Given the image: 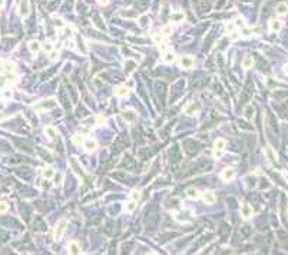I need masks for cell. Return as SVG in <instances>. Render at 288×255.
<instances>
[{
	"mask_svg": "<svg viewBox=\"0 0 288 255\" xmlns=\"http://www.w3.org/2000/svg\"><path fill=\"white\" fill-rule=\"evenodd\" d=\"M136 113L134 112V110H126V112H123V119H125L126 122H135L136 121Z\"/></svg>",
	"mask_w": 288,
	"mask_h": 255,
	"instance_id": "cell-12",
	"label": "cell"
},
{
	"mask_svg": "<svg viewBox=\"0 0 288 255\" xmlns=\"http://www.w3.org/2000/svg\"><path fill=\"white\" fill-rule=\"evenodd\" d=\"M58 56H59V52L58 50H53V49H52V50L49 52V60H52V62H53V60H56V59H58Z\"/></svg>",
	"mask_w": 288,
	"mask_h": 255,
	"instance_id": "cell-31",
	"label": "cell"
},
{
	"mask_svg": "<svg viewBox=\"0 0 288 255\" xmlns=\"http://www.w3.org/2000/svg\"><path fill=\"white\" fill-rule=\"evenodd\" d=\"M3 98H6V99H10V98H12V92H10V90H6V92H3Z\"/></svg>",
	"mask_w": 288,
	"mask_h": 255,
	"instance_id": "cell-40",
	"label": "cell"
},
{
	"mask_svg": "<svg viewBox=\"0 0 288 255\" xmlns=\"http://www.w3.org/2000/svg\"><path fill=\"white\" fill-rule=\"evenodd\" d=\"M3 72V62H0V73Z\"/></svg>",
	"mask_w": 288,
	"mask_h": 255,
	"instance_id": "cell-43",
	"label": "cell"
},
{
	"mask_svg": "<svg viewBox=\"0 0 288 255\" xmlns=\"http://www.w3.org/2000/svg\"><path fill=\"white\" fill-rule=\"evenodd\" d=\"M161 33H162V36H169V34L172 33V26L171 25H165L162 27V30H161Z\"/></svg>",
	"mask_w": 288,
	"mask_h": 255,
	"instance_id": "cell-27",
	"label": "cell"
},
{
	"mask_svg": "<svg viewBox=\"0 0 288 255\" xmlns=\"http://www.w3.org/2000/svg\"><path fill=\"white\" fill-rule=\"evenodd\" d=\"M128 93H129V89L126 88V86H118V88L115 89V95H116V96H119V98L126 96Z\"/></svg>",
	"mask_w": 288,
	"mask_h": 255,
	"instance_id": "cell-13",
	"label": "cell"
},
{
	"mask_svg": "<svg viewBox=\"0 0 288 255\" xmlns=\"http://www.w3.org/2000/svg\"><path fill=\"white\" fill-rule=\"evenodd\" d=\"M270 27H271V30H275V32H278V30L282 27V23H281L280 20H271V22H270Z\"/></svg>",
	"mask_w": 288,
	"mask_h": 255,
	"instance_id": "cell-19",
	"label": "cell"
},
{
	"mask_svg": "<svg viewBox=\"0 0 288 255\" xmlns=\"http://www.w3.org/2000/svg\"><path fill=\"white\" fill-rule=\"evenodd\" d=\"M287 10H288V6L285 3H280L277 6V13H278V14H285Z\"/></svg>",
	"mask_w": 288,
	"mask_h": 255,
	"instance_id": "cell-23",
	"label": "cell"
},
{
	"mask_svg": "<svg viewBox=\"0 0 288 255\" xmlns=\"http://www.w3.org/2000/svg\"><path fill=\"white\" fill-rule=\"evenodd\" d=\"M234 176H235V171L234 169H231V168H226V169H224L222 171V173H221V178L225 182H230V181H232L234 179Z\"/></svg>",
	"mask_w": 288,
	"mask_h": 255,
	"instance_id": "cell-3",
	"label": "cell"
},
{
	"mask_svg": "<svg viewBox=\"0 0 288 255\" xmlns=\"http://www.w3.org/2000/svg\"><path fill=\"white\" fill-rule=\"evenodd\" d=\"M105 122H106V119H105L103 116H100V115H99V116H96V123L102 125V123H105Z\"/></svg>",
	"mask_w": 288,
	"mask_h": 255,
	"instance_id": "cell-38",
	"label": "cell"
},
{
	"mask_svg": "<svg viewBox=\"0 0 288 255\" xmlns=\"http://www.w3.org/2000/svg\"><path fill=\"white\" fill-rule=\"evenodd\" d=\"M129 197H130V199H132V201H136V202H138L139 199H141V192L135 189V191H132V192H130Z\"/></svg>",
	"mask_w": 288,
	"mask_h": 255,
	"instance_id": "cell-29",
	"label": "cell"
},
{
	"mask_svg": "<svg viewBox=\"0 0 288 255\" xmlns=\"http://www.w3.org/2000/svg\"><path fill=\"white\" fill-rule=\"evenodd\" d=\"M45 49H46L47 52L52 50V49H53V47H52V43H46V45H45Z\"/></svg>",
	"mask_w": 288,
	"mask_h": 255,
	"instance_id": "cell-42",
	"label": "cell"
},
{
	"mask_svg": "<svg viewBox=\"0 0 288 255\" xmlns=\"http://www.w3.org/2000/svg\"><path fill=\"white\" fill-rule=\"evenodd\" d=\"M83 145H85V149L88 152H93L98 148V142H96L95 139H86L83 142Z\"/></svg>",
	"mask_w": 288,
	"mask_h": 255,
	"instance_id": "cell-5",
	"label": "cell"
},
{
	"mask_svg": "<svg viewBox=\"0 0 288 255\" xmlns=\"http://www.w3.org/2000/svg\"><path fill=\"white\" fill-rule=\"evenodd\" d=\"M17 82V76L16 75H12V73H9L7 76V83L9 85H14Z\"/></svg>",
	"mask_w": 288,
	"mask_h": 255,
	"instance_id": "cell-30",
	"label": "cell"
},
{
	"mask_svg": "<svg viewBox=\"0 0 288 255\" xmlns=\"http://www.w3.org/2000/svg\"><path fill=\"white\" fill-rule=\"evenodd\" d=\"M40 49H42V45H40L38 40H32V42L29 43V50L32 52V53H38V52H40Z\"/></svg>",
	"mask_w": 288,
	"mask_h": 255,
	"instance_id": "cell-11",
	"label": "cell"
},
{
	"mask_svg": "<svg viewBox=\"0 0 288 255\" xmlns=\"http://www.w3.org/2000/svg\"><path fill=\"white\" fill-rule=\"evenodd\" d=\"M202 199H204V202L205 204H208V205H211V204H214L215 202V193L212 192V191H206V192L204 193V197H202Z\"/></svg>",
	"mask_w": 288,
	"mask_h": 255,
	"instance_id": "cell-6",
	"label": "cell"
},
{
	"mask_svg": "<svg viewBox=\"0 0 288 255\" xmlns=\"http://www.w3.org/2000/svg\"><path fill=\"white\" fill-rule=\"evenodd\" d=\"M162 59H163V62L165 63H172L174 60H175V54L172 53V52H165Z\"/></svg>",
	"mask_w": 288,
	"mask_h": 255,
	"instance_id": "cell-17",
	"label": "cell"
},
{
	"mask_svg": "<svg viewBox=\"0 0 288 255\" xmlns=\"http://www.w3.org/2000/svg\"><path fill=\"white\" fill-rule=\"evenodd\" d=\"M70 166L75 169V172L78 175H83V169L80 168V165L78 163V161H76L75 158H70Z\"/></svg>",
	"mask_w": 288,
	"mask_h": 255,
	"instance_id": "cell-14",
	"label": "cell"
},
{
	"mask_svg": "<svg viewBox=\"0 0 288 255\" xmlns=\"http://www.w3.org/2000/svg\"><path fill=\"white\" fill-rule=\"evenodd\" d=\"M3 4H4V0H0V7H2Z\"/></svg>",
	"mask_w": 288,
	"mask_h": 255,
	"instance_id": "cell-45",
	"label": "cell"
},
{
	"mask_svg": "<svg viewBox=\"0 0 288 255\" xmlns=\"http://www.w3.org/2000/svg\"><path fill=\"white\" fill-rule=\"evenodd\" d=\"M152 40H154L156 45H161V43H162V33L154 30V32H152Z\"/></svg>",
	"mask_w": 288,
	"mask_h": 255,
	"instance_id": "cell-18",
	"label": "cell"
},
{
	"mask_svg": "<svg viewBox=\"0 0 288 255\" xmlns=\"http://www.w3.org/2000/svg\"><path fill=\"white\" fill-rule=\"evenodd\" d=\"M98 3H99L100 6H106V4L109 3V0H98Z\"/></svg>",
	"mask_w": 288,
	"mask_h": 255,
	"instance_id": "cell-41",
	"label": "cell"
},
{
	"mask_svg": "<svg viewBox=\"0 0 288 255\" xmlns=\"http://www.w3.org/2000/svg\"><path fill=\"white\" fill-rule=\"evenodd\" d=\"M186 195H188V198H191V199H196V198H198V189L188 188L186 189Z\"/></svg>",
	"mask_w": 288,
	"mask_h": 255,
	"instance_id": "cell-21",
	"label": "cell"
},
{
	"mask_svg": "<svg viewBox=\"0 0 288 255\" xmlns=\"http://www.w3.org/2000/svg\"><path fill=\"white\" fill-rule=\"evenodd\" d=\"M135 208H136V201H132V199H130V201L126 204V206H125L126 212H134Z\"/></svg>",
	"mask_w": 288,
	"mask_h": 255,
	"instance_id": "cell-26",
	"label": "cell"
},
{
	"mask_svg": "<svg viewBox=\"0 0 288 255\" xmlns=\"http://www.w3.org/2000/svg\"><path fill=\"white\" fill-rule=\"evenodd\" d=\"M267 155H268V158H270V161H274V153H272L271 148H267Z\"/></svg>",
	"mask_w": 288,
	"mask_h": 255,
	"instance_id": "cell-39",
	"label": "cell"
},
{
	"mask_svg": "<svg viewBox=\"0 0 288 255\" xmlns=\"http://www.w3.org/2000/svg\"><path fill=\"white\" fill-rule=\"evenodd\" d=\"M239 38H241V33H238L237 30H234V32H231V33H230V39H231V40H234V42H235V40H238Z\"/></svg>",
	"mask_w": 288,
	"mask_h": 255,
	"instance_id": "cell-32",
	"label": "cell"
},
{
	"mask_svg": "<svg viewBox=\"0 0 288 255\" xmlns=\"http://www.w3.org/2000/svg\"><path fill=\"white\" fill-rule=\"evenodd\" d=\"M234 29H235V23H226L225 30H226V33L228 34H230L231 32H234Z\"/></svg>",
	"mask_w": 288,
	"mask_h": 255,
	"instance_id": "cell-34",
	"label": "cell"
},
{
	"mask_svg": "<svg viewBox=\"0 0 288 255\" xmlns=\"http://www.w3.org/2000/svg\"><path fill=\"white\" fill-rule=\"evenodd\" d=\"M72 142L75 143L76 146H80V145H83L85 139H83V136H82V135H75V136L72 138Z\"/></svg>",
	"mask_w": 288,
	"mask_h": 255,
	"instance_id": "cell-20",
	"label": "cell"
},
{
	"mask_svg": "<svg viewBox=\"0 0 288 255\" xmlns=\"http://www.w3.org/2000/svg\"><path fill=\"white\" fill-rule=\"evenodd\" d=\"M3 119H4V115L3 113H0V121H3Z\"/></svg>",
	"mask_w": 288,
	"mask_h": 255,
	"instance_id": "cell-44",
	"label": "cell"
},
{
	"mask_svg": "<svg viewBox=\"0 0 288 255\" xmlns=\"http://www.w3.org/2000/svg\"><path fill=\"white\" fill-rule=\"evenodd\" d=\"M58 106V102L54 98H50V99H46V101H40L38 105H34L33 109L36 110H49V109H53Z\"/></svg>",
	"mask_w": 288,
	"mask_h": 255,
	"instance_id": "cell-2",
	"label": "cell"
},
{
	"mask_svg": "<svg viewBox=\"0 0 288 255\" xmlns=\"http://www.w3.org/2000/svg\"><path fill=\"white\" fill-rule=\"evenodd\" d=\"M195 110H196V105L194 103V102L188 103V105H186V108H185V113H188V115H192Z\"/></svg>",
	"mask_w": 288,
	"mask_h": 255,
	"instance_id": "cell-25",
	"label": "cell"
},
{
	"mask_svg": "<svg viewBox=\"0 0 288 255\" xmlns=\"http://www.w3.org/2000/svg\"><path fill=\"white\" fill-rule=\"evenodd\" d=\"M43 176H45V178H46V179H50V178H53V176H54V169H53V168H46V169H45V171H43Z\"/></svg>",
	"mask_w": 288,
	"mask_h": 255,
	"instance_id": "cell-22",
	"label": "cell"
},
{
	"mask_svg": "<svg viewBox=\"0 0 288 255\" xmlns=\"http://www.w3.org/2000/svg\"><path fill=\"white\" fill-rule=\"evenodd\" d=\"M146 25H148V17L142 16L139 19V26H141V27H146Z\"/></svg>",
	"mask_w": 288,
	"mask_h": 255,
	"instance_id": "cell-35",
	"label": "cell"
},
{
	"mask_svg": "<svg viewBox=\"0 0 288 255\" xmlns=\"http://www.w3.org/2000/svg\"><path fill=\"white\" fill-rule=\"evenodd\" d=\"M251 215H252V208H251L250 205H242V208H241V217L242 218H250Z\"/></svg>",
	"mask_w": 288,
	"mask_h": 255,
	"instance_id": "cell-8",
	"label": "cell"
},
{
	"mask_svg": "<svg viewBox=\"0 0 288 255\" xmlns=\"http://www.w3.org/2000/svg\"><path fill=\"white\" fill-rule=\"evenodd\" d=\"M29 13V9H27V2L25 0V3L22 2V4H20V14L22 16H26Z\"/></svg>",
	"mask_w": 288,
	"mask_h": 255,
	"instance_id": "cell-28",
	"label": "cell"
},
{
	"mask_svg": "<svg viewBox=\"0 0 288 255\" xmlns=\"http://www.w3.org/2000/svg\"><path fill=\"white\" fill-rule=\"evenodd\" d=\"M45 133H46V136L49 139H54L56 135H58V132H56V129H54L53 126H46V128H45Z\"/></svg>",
	"mask_w": 288,
	"mask_h": 255,
	"instance_id": "cell-16",
	"label": "cell"
},
{
	"mask_svg": "<svg viewBox=\"0 0 288 255\" xmlns=\"http://www.w3.org/2000/svg\"><path fill=\"white\" fill-rule=\"evenodd\" d=\"M3 72H6V73H13V72H14V63L10 62V60L3 62Z\"/></svg>",
	"mask_w": 288,
	"mask_h": 255,
	"instance_id": "cell-15",
	"label": "cell"
},
{
	"mask_svg": "<svg viewBox=\"0 0 288 255\" xmlns=\"http://www.w3.org/2000/svg\"><path fill=\"white\" fill-rule=\"evenodd\" d=\"M66 226H67V219L62 218L60 221H58L56 226H54V231H53V239L54 241H59V239L63 237L65 231H66Z\"/></svg>",
	"mask_w": 288,
	"mask_h": 255,
	"instance_id": "cell-1",
	"label": "cell"
},
{
	"mask_svg": "<svg viewBox=\"0 0 288 255\" xmlns=\"http://www.w3.org/2000/svg\"><path fill=\"white\" fill-rule=\"evenodd\" d=\"M252 66V59L250 58V56H245V58L242 59V67L244 69H248V67Z\"/></svg>",
	"mask_w": 288,
	"mask_h": 255,
	"instance_id": "cell-24",
	"label": "cell"
},
{
	"mask_svg": "<svg viewBox=\"0 0 288 255\" xmlns=\"http://www.w3.org/2000/svg\"><path fill=\"white\" fill-rule=\"evenodd\" d=\"M251 116H252V108L248 106V108L245 109V118L246 119H251Z\"/></svg>",
	"mask_w": 288,
	"mask_h": 255,
	"instance_id": "cell-36",
	"label": "cell"
},
{
	"mask_svg": "<svg viewBox=\"0 0 288 255\" xmlns=\"http://www.w3.org/2000/svg\"><path fill=\"white\" fill-rule=\"evenodd\" d=\"M225 146H226V141L225 139H222V138H219V139H217L215 141V143H214V148H215V151H224L225 149Z\"/></svg>",
	"mask_w": 288,
	"mask_h": 255,
	"instance_id": "cell-9",
	"label": "cell"
},
{
	"mask_svg": "<svg viewBox=\"0 0 288 255\" xmlns=\"http://www.w3.org/2000/svg\"><path fill=\"white\" fill-rule=\"evenodd\" d=\"M185 19V14L184 12H174L171 14V20L172 22H176V23H181V22H184Z\"/></svg>",
	"mask_w": 288,
	"mask_h": 255,
	"instance_id": "cell-10",
	"label": "cell"
},
{
	"mask_svg": "<svg viewBox=\"0 0 288 255\" xmlns=\"http://www.w3.org/2000/svg\"><path fill=\"white\" fill-rule=\"evenodd\" d=\"M9 211V205L6 202H0V213H6Z\"/></svg>",
	"mask_w": 288,
	"mask_h": 255,
	"instance_id": "cell-33",
	"label": "cell"
},
{
	"mask_svg": "<svg viewBox=\"0 0 288 255\" xmlns=\"http://www.w3.org/2000/svg\"><path fill=\"white\" fill-rule=\"evenodd\" d=\"M251 32H252V29H248V27H244V29H242V32H241V34H242V36H250V34H251Z\"/></svg>",
	"mask_w": 288,
	"mask_h": 255,
	"instance_id": "cell-37",
	"label": "cell"
},
{
	"mask_svg": "<svg viewBox=\"0 0 288 255\" xmlns=\"http://www.w3.org/2000/svg\"><path fill=\"white\" fill-rule=\"evenodd\" d=\"M67 249H69V252L73 254V255L80 254V247H79V244L76 242V241H72V242L67 245Z\"/></svg>",
	"mask_w": 288,
	"mask_h": 255,
	"instance_id": "cell-7",
	"label": "cell"
},
{
	"mask_svg": "<svg viewBox=\"0 0 288 255\" xmlns=\"http://www.w3.org/2000/svg\"><path fill=\"white\" fill-rule=\"evenodd\" d=\"M181 66L184 67V69H191L192 66H194V63H195V60L191 58V56H182L181 58Z\"/></svg>",
	"mask_w": 288,
	"mask_h": 255,
	"instance_id": "cell-4",
	"label": "cell"
}]
</instances>
